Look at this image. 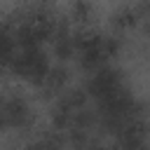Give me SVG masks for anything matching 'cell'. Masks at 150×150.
Listing matches in <instances>:
<instances>
[{
	"label": "cell",
	"mask_w": 150,
	"mask_h": 150,
	"mask_svg": "<svg viewBox=\"0 0 150 150\" xmlns=\"http://www.w3.org/2000/svg\"><path fill=\"white\" fill-rule=\"evenodd\" d=\"M148 30H150V21H148Z\"/></svg>",
	"instance_id": "cell-2"
},
{
	"label": "cell",
	"mask_w": 150,
	"mask_h": 150,
	"mask_svg": "<svg viewBox=\"0 0 150 150\" xmlns=\"http://www.w3.org/2000/svg\"><path fill=\"white\" fill-rule=\"evenodd\" d=\"M136 19H138V14H136L134 7H122V9H117L112 14V23L115 26H131V23H136Z\"/></svg>",
	"instance_id": "cell-1"
}]
</instances>
